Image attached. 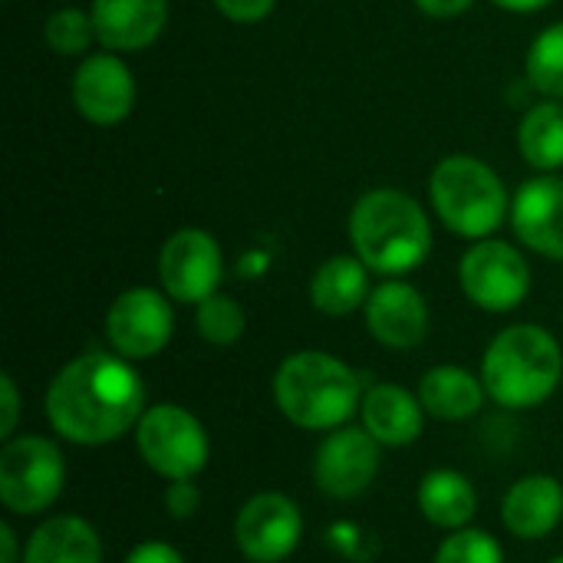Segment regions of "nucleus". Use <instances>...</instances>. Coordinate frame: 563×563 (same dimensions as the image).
<instances>
[{
    "label": "nucleus",
    "instance_id": "1",
    "mask_svg": "<svg viewBox=\"0 0 563 563\" xmlns=\"http://www.w3.org/2000/svg\"><path fill=\"white\" fill-rule=\"evenodd\" d=\"M145 409V386L132 360L102 350L69 360L46 386L43 399L53 432L86 449L135 432Z\"/></svg>",
    "mask_w": 563,
    "mask_h": 563
},
{
    "label": "nucleus",
    "instance_id": "2",
    "mask_svg": "<svg viewBox=\"0 0 563 563\" xmlns=\"http://www.w3.org/2000/svg\"><path fill=\"white\" fill-rule=\"evenodd\" d=\"M363 379L353 366L323 350L290 353L274 373L280 416L303 432H333L363 406Z\"/></svg>",
    "mask_w": 563,
    "mask_h": 563
},
{
    "label": "nucleus",
    "instance_id": "3",
    "mask_svg": "<svg viewBox=\"0 0 563 563\" xmlns=\"http://www.w3.org/2000/svg\"><path fill=\"white\" fill-rule=\"evenodd\" d=\"M350 241L356 257L383 277L416 271L432 251V224L416 198L396 188L366 191L350 211Z\"/></svg>",
    "mask_w": 563,
    "mask_h": 563
},
{
    "label": "nucleus",
    "instance_id": "4",
    "mask_svg": "<svg viewBox=\"0 0 563 563\" xmlns=\"http://www.w3.org/2000/svg\"><path fill=\"white\" fill-rule=\"evenodd\" d=\"M561 379V343L538 323H515L501 330L482 356V383L488 399L511 412L548 402Z\"/></svg>",
    "mask_w": 563,
    "mask_h": 563
},
{
    "label": "nucleus",
    "instance_id": "5",
    "mask_svg": "<svg viewBox=\"0 0 563 563\" xmlns=\"http://www.w3.org/2000/svg\"><path fill=\"white\" fill-rule=\"evenodd\" d=\"M429 195L442 224L459 238L472 241L492 238L508 214L505 181L495 175L492 165H485L475 155L442 158L432 172Z\"/></svg>",
    "mask_w": 563,
    "mask_h": 563
},
{
    "label": "nucleus",
    "instance_id": "6",
    "mask_svg": "<svg viewBox=\"0 0 563 563\" xmlns=\"http://www.w3.org/2000/svg\"><path fill=\"white\" fill-rule=\"evenodd\" d=\"M66 488V459L46 435H13L0 449V505L10 515L36 518Z\"/></svg>",
    "mask_w": 563,
    "mask_h": 563
},
{
    "label": "nucleus",
    "instance_id": "7",
    "mask_svg": "<svg viewBox=\"0 0 563 563\" xmlns=\"http://www.w3.org/2000/svg\"><path fill=\"white\" fill-rule=\"evenodd\" d=\"M135 449L145 468L165 482L198 478L211 455L201 419L175 402H158L142 412L135 426Z\"/></svg>",
    "mask_w": 563,
    "mask_h": 563
},
{
    "label": "nucleus",
    "instance_id": "8",
    "mask_svg": "<svg viewBox=\"0 0 563 563\" xmlns=\"http://www.w3.org/2000/svg\"><path fill=\"white\" fill-rule=\"evenodd\" d=\"M459 284L475 307L488 313H508L531 294V267L515 244L485 238L465 251L459 264Z\"/></svg>",
    "mask_w": 563,
    "mask_h": 563
},
{
    "label": "nucleus",
    "instance_id": "9",
    "mask_svg": "<svg viewBox=\"0 0 563 563\" xmlns=\"http://www.w3.org/2000/svg\"><path fill=\"white\" fill-rule=\"evenodd\" d=\"M383 465V445L363 426H340L313 452V478L327 498L353 501L369 492Z\"/></svg>",
    "mask_w": 563,
    "mask_h": 563
},
{
    "label": "nucleus",
    "instance_id": "10",
    "mask_svg": "<svg viewBox=\"0 0 563 563\" xmlns=\"http://www.w3.org/2000/svg\"><path fill=\"white\" fill-rule=\"evenodd\" d=\"M175 333V313L155 287L122 290L106 313V340L112 353L139 363L158 356Z\"/></svg>",
    "mask_w": 563,
    "mask_h": 563
},
{
    "label": "nucleus",
    "instance_id": "11",
    "mask_svg": "<svg viewBox=\"0 0 563 563\" xmlns=\"http://www.w3.org/2000/svg\"><path fill=\"white\" fill-rule=\"evenodd\" d=\"M303 541V515L284 492L247 498L234 518V544L251 563H284Z\"/></svg>",
    "mask_w": 563,
    "mask_h": 563
},
{
    "label": "nucleus",
    "instance_id": "12",
    "mask_svg": "<svg viewBox=\"0 0 563 563\" xmlns=\"http://www.w3.org/2000/svg\"><path fill=\"white\" fill-rule=\"evenodd\" d=\"M224 277V257L218 241L201 228L175 231L158 254V280L162 290L178 303H201L218 294Z\"/></svg>",
    "mask_w": 563,
    "mask_h": 563
},
{
    "label": "nucleus",
    "instance_id": "13",
    "mask_svg": "<svg viewBox=\"0 0 563 563\" xmlns=\"http://www.w3.org/2000/svg\"><path fill=\"white\" fill-rule=\"evenodd\" d=\"M73 106L92 125H115L135 106V79L112 53L86 56L73 73Z\"/></svg>",
    "mask_w": 563,
    "mask_h": 563
},
{
    "label": "nucleus",
    "instance_id": "14",
    "mask_svg": "<svg viewBox=\"0 0 563 563\" xmlns=\"http://www.w3.org/2000/svg\"><path fill=\"white\" fill-rule=\"evenodd\" d=\"M363 317L369 336L386 350H416L429 336L426 297L406 280H386L373 287Z\"/></svg>",
    "mask_w": 563,
    "mask_h": 563
},
{
    "label": "nucleus",
    "instance_id": "15",
    "mask_svg": "<svg viewBox=\"0 0 563 563\" xmlns=\"http://www.w3.org/2000/svg\"><path fill=\"white\" fill-rule=\"evenodd\" d=\"M511 224L531 251L563 261V178L544 175L525 181L515 195Z\"/></svg>",
    "mask_w": 563,
    "mask_h": 563
},
{
    "label": "nucleus",
    "instance_id": "16",
    "mask_svg": "<svg viewBox=\"0 0 563 563\" xmlns=\"http://www.w3.org/2000/svg\"><path fill=\"white\" fill-rule=\"evenodd\" d=\"M360 419H363V429L383 449H406L426 429V409L419 402V393H409L406 386H396V383L369 386L360 406Z\"/></svg>",
    "mask_w": 563,
    "mask_h": 563
},
{
    "label": "nucleus",
    "instance_id": "17",
    "mask_svg": "<svg viewBox=\"0 0 563 563\" xmlns=\"http://www.w3.org/2000/svg\"><path fill=\"white\" fill-rule=\"evenodd\" d=\"M505 528L521 541H541L563 521V485L551 475L518 478L501 501Z\"/></svg>",
    "mask_w": 563,
    "mask_h": 563
},
{
    "label": "nucleus",
    "instance_id": "18",
    "mask_svg": "<svg viewBox=\"0 0 563 563\" xmlns=\"http://www.w3.org/2000/svg\"><path fill=\"white\" fill-rule=\"evenodd\" d=\"M168 0H92L96 40L106 49H145L165 30Z\"/></svg>",
    "mask_w": 563,
    "mask_h": 563
},
{
    "label": "nucleus",
    "instance_id": "19",
    "mask_svg": "<svg viewBox=\"0 0 563 563\" xmlns=\"http://www.w3.org/2000/svg\"><path fill=\"white\" fill-rule=\"evenodd\" d=\"M23 563H102L99 531L79 515H53L26 538Z\"/></svg>",
    "mask_w": 563,
    "mask_h": 563
},
{
    "label": "nucleus",
    "instance_id": "20",
    "mask_svg": "<svg viewBox=\"0 0 563 563\" xmlns=\"http://www.w3.org/2000/svg\"><path fill=\"white\" fill-rule=\"evenodd\" d=\"M419 402L426 416L439 422H465L482 412L485 402V383L482 376L468 373L465 366H432L419 379Z\"/></svg>",
    "mask_w": 563,
    "mask_h": 563
},
{
    "label": "nucleus",
    "instance_id": "21",
    "mask_svg": "<svg viewBox=\"0 0 563 563\" xmlns=\"http://www.w3.org/2000/svg\"><path fill=\"white\" fill-rule=\"evenodd\" d=\"M369 267L356 254L323 261L310 280V303L327 317H350L369 300Z\"/></svg>",
    "mask_w": 563,
    "mask_h": 563
},
{
    "label": "nucleus",
    "instance_id": "22",
    "mask_svg": "<svg viewBox=\"0 0 563 563\" xmlns=\"http://www.w3.org/2000/svg\"><path fill=\"white\" fill-rule=\"evenodd\" d=\"M419 511L429 525L442 528V531H462L472 525L475 511H478V495L475 485L455 472V468H435L419 482L416 492Z\"/></svg>",
    "mask_w": 563,
    "mask_h": 563
},
{
    "label": "nucleus",
    "instance_id": "23",
    "mask_svg": "<svg viewBox=\"0 0 563 563\" xmlns=\"http://www.w3.org/2000/svg\"><path fill=\"white\" fill-rule=\"evenodd\" d=\"M518 148L521 158L538 172L563 168V106L558 99H548L525 112L518 129Z\"/></svg>",
    "mask_w": 563,
    "mask_h": 563
},
{
    "label": "nucleus",
    "instance_id": "24",
    "mask_svg": "<svg viewBox=\"0 0 563 563\" xmlns=\"http://www.w3.org/2000/svg\"><path fill=\"white\" fill-rule=\"evenodd\" d=\"M528 79L538 92L563 99V23L548 26L528 49Z\"/></svg>",
    "mask_w": 563,
    "mask_h": 563
},
{
    "label": "nucleus",
    "instance_id": "25",
    "mask_svg": "<svg viewBox=\"0 0 563 563\" xmlns=\"http://www.w3.org/2000/svg\"><path fill=\"white\" fill-rule=\"evenodd\" d=\"M244 310L238 300L224 297V294H211L208 300L198 303L195 313V327L198 336L211 346H234L244 336Z\"/></svg>",
    "mask_w": 563,
    "mask_h": 563
},
{
    "label": "nucleus",
    "instance_id": "26",
    "mask_svg": "<svg viewBox=\"0 0 563 563\" xmlns=\"http://www.w3.org/2000/svg\"><path fill=\"white\" fill-rule=\"evenodd\" d=\"M43 40L53 53L59 56H79L89 49V43L96 40V23L92 13H82L76 7H63L56 10L46 26H43Z\"/></svg>",
    "mask_w": 563,
    "mask_h": 563
},
{
    "label": "nucleus",
    "instance_id": "27",
    "mask_svg": "<svg viewBox=\"0 0 563 563\" xmlns=\"http://www.w3.org/2000/svg\"><path fill=\"white\" fill-rule=\"evenodd\" d=\"M432 563H505V551L495 534L468 525L462 531H449Z\"/></svg>",
    "mask_w": 563,
    "mask_h": 563
},
{
    "label": "nucleus",
    "instance_id": "28",
    "mask_svg": "<svg viewBox=\"0 0 563 563\" xmlns=\"http://www.w3.org/2000/svg\"><path fill=\"white\" fill-rule=\"evenodd\" d=\"M165 511L175 521H188L201 511V488L195 485V478L185 482H168L165 488Z\"/></svg>",
    "mask_w": 563,
    "mask_h": 563
},
{
    "label": "nucleus",
    "instance_id": "29",
    "mask_svg": "<svg viewBox=\"0 0 563 563\" xmlns=\"http://www.w3.org/2000/svg\"><path fill=\"white\" fill-rule=\"evenodd\" d=\"M20 426V393L10 373L0 376V439H13Z\"/></svg>",
    "mask_w": 563,
    "mask_h": 563
},
{
    "label": "nucleus",
    "instance_id": "30",
    "mask_svg": "<svg viewBox=\"0 0 563 563\" xmlns=\"http://www.w3.org/2000/svg\"><path fill=\"white\" fill-rule=\"evenodd\" d=\"M277 0H214V7L234 23H257L274 10Z\"/></svg>",
    "mask_w": 563,
    "mask_h": 563
},
{
    "label": "nucleus",
    "instance_id": "31",
    "mask_svg": "<svg viewBox=\"0 0 563 563\" xmlns=\"http://www.w3.org/2000/svg\"><path fill=\"white\" fill-rule=\"evenodd\" d=\"M122 563H188L181 558V551L178 548H172V544H165V541H142V544H135L129 554H125V561Z\"/></svg>",
    "mask_w": 563,
    "mask_h": 563
},
{
    "label": "nucleus",
    "instance_id": "32",
    "mask_svg": "<svg viewBox=\"0 0 563 563\" xmlns=\"http://www.w3.org/2000/svg\"><path fill=\"white\" fill-rule=\"evenodd\" d=\"M472 3H475V0H416V7H419L422 13L439 16V20H445V16H459V13H465Z\"/></svg>",
    "mask_w": 563,
    "mask_h": 563
},
{
    "label": "nucleus",
    "instance_id": "33",
    "mask_svg": "<svg viewBox=\"0 0 563 563\" xmlns=\"http://www.w3.org/2000/svg\"><path fill=\"white\" fill-rule=\"evenodd\" d=\"M0 563H23V548L10 521L0 525Z\"/></svg>",
    "mask_w": 563,
    "mask_h": 563
},
{
    "label": "nucleus",
    "instance_id": "34",
    "mask_svg": "<svg viewBox=\"0 0 563 563\" xmlns=\"http://www.w3.org/2000/svg\"><path fill=\"white\" fill-rule=\"evenodd\" d=\"M492 3H498V7H505L511 13H538V10L551 7L554 0H492Z\"/></svg>",
    "mask_w": 563,
    "mask_h": 563
},
{
    "label": "nucleus",
    "instance_id": "35",
    "mask_svg": "<svg viewBox=\"0 0 563 563\" xmlns=\"http://www.w3.org/2000/svg\"><path fill=\"white\" fill-rule=\"evenodd\" d=\"M548 563H563V558H554V561H548Z\"/></svg>",
    "mask_w": 563,
    "mask_h": 563
}]
</instances>
